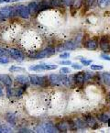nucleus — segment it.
Segmentation results:
<instances>
[{"label":"nucleus","mask_w":110,"mask_h":133,"mask_svg":"<svg viewBox=\"0 0 110 133\" xmlns=\"http://www.w3.org/2000/svg\"><path fill=\"white\" fill-rule=\"evenodd\" d=\"M30 82L34 85L41 86V87H48L50 85V80L47 76H39L36 75H29Z\"/></svg>","instance_id":"1"},{"label":"nucleus","mask_w":110,"mask_h":133,"mask_svg":"<svg viewBox=\"0 0 110 133\" xmlns=\"http://www.w3.org/2000/svg\"><path fill=\"white\" fill-rule=\"evenodd\" d=\"M56 53V49L52 47H48L46 49L42 50V51H39V52H36L35 54L31 55L32 59H36V60H40V59H44L46 57L51 56V55L55 54Z\"/></svg>","instance_id":"2"},{"label":"nucleus","mask_w":110,"mask_h":133,"mask_svg":"<svg viewBox=\"0 0 110 133\" xmlns=\"http://www.w3.org/2000/svg\"><path fill=\"white\" fill-rule=\"evenodd\" d=\"M0 15L6 19L8 18H11V17L16 16V8H15V6H4V8H0Z\"/></svg>","instance_id":"3"},{"label":"nucleus","mask_w":110,"mask_h":133,"mask_svg":"<svg viewBox=\"0 0 110 133\" xmlns=\"http://www.w3.org/2000/svg\"><path fill=\"white\" fill-rule=\"evenodd\" d=\"M58 68V65L51 64V63H40V64L33 65L30 67V71H48V70H55Z\"/></svg>","instance_id":"4"},{"label":"nucleus","mask_w":110,"mask_h":133,"mask_svg":"<svg viewBox=\"0 0 110 133\" xmlns=\"http://www.w3.org/2000/svg\"><path fill=\"white\" fill-rule=\"evenodd\" d=\"M37 132H49V133H54L58 132V129L56 126L52 125L51 123H45L42 125H39L37 128Z\"/></svg>","instance_id":"5"},{"label":"nucleus","mask_w":110,"mask_h":133,"mask_svg":"<svg viewBox=\"0 0 110 133\" xmlns=\"http://www.w3.org/2000/svg\"><path fill=\"white\" fill-rule=\"evenodd\" d=\"M82 45L90 51H95L98 47V38L95 37L93 39H87L86 41L82 42Z\"/></svg>","instance_id":"6"},{"label":"nucleus","mask_w":110,"mask_h":133,"mask_svg":"<svg viewBox=\"0 0 110 133\" xmlns=\"http://www.w3.org/2000/svg\"><path fill=\"white\" fill-rule=\"evenodd\" d=\"M63 77L64 75L61 74V75H57V74H52L49 76L50 83L53 85H63Z\"/></svg>","instance_id":"7"},{"label":"nucleus","mask_w":110,"mask_h":133,"mask_svg":"<svg viewBox=\"0 0 110 133\" xmlns=\"http://www.w3.org/2000/svg\"><path fill=\"white\" fill-rule=\"evenodd\" d=\"M100 49L104 52H110V37L108 36H102L99 41Z\"/></svg>","instance_id":"8"},{"label":"nucleus","mask_w":110,"mask_h":133,"mask_svg":"<svg viewBox=\"0 0 110 133\" xmlns=\"http://www.w3.org/2000/svg\"><path fill=\"white\" fill-rule=\"evenodd\" d=\"M16 8V13L17 15H19L20 18H29L30 17V11L28 6H24V5H19V6H15Z\"/></svg>","instance_id":"9"},{"label":"nucleus","mask_w":110,"mask_h":133,"mask_svg":"<svg viewBox=\"0 0 110 133\" xmlns=\"http://www.w3.org/2000/svg\"><path fill=\"white\" fill-rule=\"evenodd\" d=\"M8 54L10 55V56L12 57V58L14 59V60H16V61L18 62H22L24 60V55L23 53L21 52L20 51H18V50L17 49H9L8 51Z\"/></svg>","instance_id":"10"},{"label":"nucleus","mask_w":110,"mask_h":133,"mask_svg":"<svg viewBox=\"0 0 110 133\" xmlns=\"http://www.w3.org/2000/svg\"><path fill=\"white\" fill-rule=\"evenodd\" d=\"M84 0H72L71 4H70V11H71L72 15L74 16L75 13L77 12V10L80 9L81 6L82 5Z\"/></svg>","instance_id":"11"},{"label":"nucleus","mask_w":110,"mask_h":133,"mask_svg":"<svg viewBox=\"0 0 110 133\" xmlns=\"http://www.w3.org/2000/svg\"><path fill=\"white\" fill-rule=\"evenodd\" d=\"M78 46V44H77L75 41H67V42H65L64 44H63V46H60L59 48H57L56 49V51H63V50H74L75 48Z\"/></svg>","instance_id":"12"},{"label":"nucleus","mask_w":110,"mask_h":133,"mask_svg":"<svg viewBox=\"0 0 110 133\" xmlns=\"http://www.w3.org/2000/svg\"><path fill=\"white\" fill-rule=\"evenodd\" d=\"M73 82L77 85H82L85 83V72H77L73 75Z\"/></svg>","instance_id":"13"},{"label":"nucleus","mask_w":110,"mask_h":133,"mask_svg":"<svg viewBox=\"0 0 110 133\" xmlns=\"http://www.w3.org/2000/svg\"><path fill=\"white\" fill-rule=\"evenodd\" d=\"M85 121L87 124V127H91L93 129H95L98 128V124L96 122L95 118L93 117L91 115H85Z\"/></svg>","instance_id":"14"},{"label":"nucleus","mask_w":110,"mask_h":133,"mask_svg":"<svg viewBox=\"0 0 110 133\" xmlns=\"http://www.w3.org/2000/svg\"><path fill=\"white\" fill-rule=\"evenodd\" d=\"M50 6H51V0H40L38 4V11L39 13L40 11L50 8Z\"/></svg>","instance_id":"15"},{"label":"nucleus","mask_w":110,"mask_h":133,"mask_svg":"<svg viewBox=\"0 0 110 133\" xmlns=\"http://www.w3.org/2000/svg\"><path fill=\"white\" fill-rule=\"evenodd\" d=\"M28 8L30 11V15H31V16H36L39 13V11H38V3L36 1L30 2L28 5Z\"/></svg>","instance_id":"16"},{"label":"nucleus","mask_w":110,"mask_h":133,"mask_svg":"<svg viewBox=\"0 0 110 133\" xmlns=\"http://www.w3.org/2000/svg\"><path fill=\"white\" fill-rule=\"evenodd\" d=\"M0 82H2L6 87L8 86H11L12 84H13L11 77L8 75H0Z\"/></svg>","instance_id":"17"},{"label":"nucleus","mask_w":110,"mask_h":133,"mask_svg":"<svg viewBox=\"0 0 110 133\" xmlns=\"http://www.w3.org/2000/svg\"><path fill=\"white\" fill-rule=\"evenodd\" d=\"M94 1H95V0H84V2H82V4H84V10H82V14H85L87 10H89L91 8H92L93 5H94Z\"/></svg>","instance_id":"18"},{"label":"nucleus","mask_w":110,"mask_h":133,"mask_svg":"<svg viewBox=\"0 0 110 133\" xmlns=\"http://www.w3.org/2000/svg\"><path fill=\"white\" fill-rule=\"evenodd\" d=\"M56 128H57L58 131H61V132H67V130L69 129V126L67 122H60L56 125Z\"/></svg>","instance_id":"19"},{"label":"nucleus","mask_w":110,"mask_h":133,"mask_svg":"<svg viewBox=\"0 0 110 133\" xmlns=\"http://www.w3.org/2000/svg\"><path fill=\"white\" fill-rule=\"evenodd\" d=\"M16 81L21 84H28L30 83V78H29V76H26V75H18V76L16 77Z\"/></svg>","instance_id":"20"},{"label":"nucleus","mask_w":110,"mask_h":133,"mask_svg":"<svg viewBox=\"0 0 110 133\" xmlns=\"http://www.w3.org/2000/svg\"><path fill=\"white\" fill-rule=\"evenodd\" d=\"M6 121L8 122L9 124H11V125H16V116L14 115L13 113H8L6 115Z\"/></svg>","instance_id":"21"},{"label":"nucleus","mask_w":110,"mask_h":133,"mask_svg":"<svg viewBox=\"0 0 110 133\" xmlns=\"http://www.w3.org/2000/svg\"><path fill=\"white\" fill-rule=\"evenodd\" d=\"M74 122H75V125H76L77 129H85V128H87V124L85 123V120H82V119H80V118H78V119L75 120Z\"/></svg>","instance_id":"22"},{"label":"nucleus","mask_w":110,"mask_h":133,"mask_svg":"<svg viewBox=\"0 0 110 133\" xmlns=\"http://www.w3.org/2000/svg\"><path fill=\"white\" fill-rule=\"evenodd\" d=\"M97 118L99 121L104 122V123H110V117H108L106 114H100L97 116Z\"/></svg>","instance_id":"23"},{"label":"nucleus","mask_w":110,"mask_h":133,"mask_svg":"<svg viewBox=\"0 0 110 133\" xmlns=\"http://www.w3.org/2000/svg\"><path fill=\"white\" fill-rule=\"evenodd\" d=\"M102 80L106 85L110 86V74L109 72H104L102 75Z\"/></svg>","instance_id":"24"},{"label":"nucleus","mask_w":110,"mask_h":133,"mask_svg":"<svg viewBox=\"0 0 110 133\" xmlns=\"http://www.w3.org/2000/svg\"><path fill=\"white\" fill-rule=\"evenodd\" d=\"M26 71V69L22 68V67L19 66H16V65H13L9 68V72H24Z\"/></svg>","instance_id":"25"},{"label":"nucleus","mask_w":110,"mask_h":133,"mask_svg":"<svg viewBox=\"0 0 110 133\" xmlns=\"http://www.w3.org/2000/svg\"><path fill=\"white\" fill-rule=\"evenodd\" d=\"M63 5V0H51V6L53 8H61Z\"/></svg>","instance_id":"26"},{"label":"nucleus","mask_w":110,"mask_h":133,"mask_svg":"<svg viewBox=\"0 0 110 133\" xmlns=\"http://www.w3.org/2000/svg\"><path fill=\"white\" fill-rule=\"evenodd\" d=\"M110 4V0H98V6L100 8H105Z\"/></svg>","instance_id":"27"},{"label":"nucleus","mask_w":110,"mask_h":133,"mask_svg":"<svg viewBox=\"0 0 110 133\" xmlns=\"http://www.w3.org/2000/svg\"><path fill=\"white\" fill-rule=\"evenodd\" d=\"M67 123H68L69 129H71V130H76V129H77L76 125H75V122L74 121H73V120H69Z\"/></svg>","instance_id":"28"},{"label":"nucleus","mask_w":110,"mask_h":133,"mask_svg":"<svg viewBox=\"0 0 110 133\" xmlns=\"http://www.w3.org/2000/svg\"><path fill=\"white\" fill-rule=\"evenodd\" d=\"M12 129H9V128L6 127V126H0V133H9L11 132Z\"/></svg>","instance_id":"29"},{"label":"nucleus","mask_w":110,"mask_h":133,"mask_svg":"<svg viewBox=\"0 0 110 133\" xmlns=\"http://www.w3.org/2000/svg\"><path fill=\"white\" fill-rule=\"evenodd\" d=\"M9 63V60L8 58L6 56V55H2V56H0V63H2V64H6V63Z\"/></svg>","instance_id":"30"},{"label":"nucleus","mask_w":110,"mask_h":133,"mask_svg":"<svg viewBox=\"0 0 110 133\" xmlns=\"http://www.w3.org/2000/svg\"><path fill=\"white\" fill-rule=\"evenodd\" d=\"M6 95H8V97L10 98L11 96H13L14 95V90L11 88V86H8L6 87Z\"/></svg>","instance_id":"31"},{"label":"nucleus","mask_w":110,"mask_h":133,"mask_svg":"<svg viewBox=\"0 0 110 133\" xmlns=\"http://www.w3.org/2000/svg\"><path fill=\"white\" fill-rule=\"evenodd\" d=\"M91 69H92L93 71H99V70H103V65H99V64H92L90 65Z\"/></svg>","instance_id":"32"},{"label":"nucleus","mask_w":110,"mask_h":133,"mask_svg":"<svg viewBox=\"0 0 110 133\" xmlns=\"http://www.w3.org/2000/svg\"><path fill=\"white\" fill-rule=\"evenodd\" d=\"M93 74L90 72H85V82H86V81H89L90 79L93 78Z\"/></svg>","instance_id":"33"},{"label":"nucleus","mask_w":110,"mask_h":133,"mask_svg":"<svg viewBox=\"0 0 110 133\" xmlns=\"http://www.w3.org/2000/svg\"><path fill=\"white\" fill-rule=\"evenodd\" d=\"M80 61H81V63H82V64L85 65V66L90 65L91 63H92V62H93V61H91V60H85V59H84V58L80 59Z\"/></svg>","instance_id":"34"},{"label":"nucleus","mask_w":110,"mask_h":133,"mask_svg":"<svg viewBox=\"0 0 110 133\" xmlns=\"http://www.w3.org/2000/svg\"><path fill=\"white\" fill-rule=\"evenodd\" d=\"M60 72H61V74H63V75H67V74H70V72H71V70H70L68 67H63V68H61Z\"/></svg>","instance_id":"35"},{"label":"nucleus","mask_w":110,"mask_h":133,"mask_svg":"<svg viewBox=\"0 0 110 133\" xmlns=\"http://www.w3.org/2000/svg\"><path fill=\"white\" fill-rule=\"evenodd\" d=\"M72 67L75 70H82V65L80 64V63H72Z\"/></svg>","instance_id":"36"},{"label":"nucleus","mask_w":110,"mask_h":133,"mask_svg":"<svg viewBox=\"0 0 110 133\" xmlns=\"http://www.w3.org/2000/svg\"><path fill=\"white\" fill-rule=\"evenodd\" d=\"M69 57H70V53L69 52H63L60 55V58L61 59H67V58H69Z\"/></svg>","instance_id":"37"},{"label":"nucleus","mask_w":110,"mask_h":133,"mask_svg":"<svg viewBox=\"0 0 110 133\" xmlns=\"http://www.w3.org/2000/svg\"><path fill=\"white\" fill-rule=\"evenodd\" d=\"M18 132H20V133H25V132L30 133V132H33V131H31L30 129H20L19 130H18Z\"/></svg>","instance_id":"38"},{"label":"nucleus","mask_w":110,"mask_h":133,"mask_svg":"<svg viewBox=\"0 0 110 133\" xmlns=\"http://www.w3.org/2000/svg\"><path fill=\"white\" fill-rule=\"evenodd\" d=\"M59 63H60V64H61V65H70V64H72V63L70 61H61V62H59Z\"/></svg>","instance_id":"39"},{"label":"nucleus","mask_w":110,"mask_h":133,"mask_svg":"<svg viewBox=\"0 0 110 133\" xmlns=\"http://www.w3.org/2000/svg\"><path fill=\"white\" fill-rule=\"evenodd\" d=\"M101 58L103 59V60H106V61H110V56H108V55L106 54H101Z\"/></svg>","instance_id":"40"},{"label":"nucleus","mask_w":110,"mask_h":133,"mask_svg":"<svg viewBox=\"0 0 110 133\" xmlns=\"http://www.w3.org/2000/svg\"><path fill=\"white\" fill-rule=\"evenodd\" d=\"M6 52H8V51H5L4 49H2V48L0 47V56H2V55H6Z\"/></svg>","instance_id":"41"},{"label":"nucleus","mask_w":110,"mask_h":133,"mask_svg":"<svg viewBox=\"0 0 110 133\" xmlns=\"http://www.w3.org/2000/svg\"><path fill=\"white\" fill-rule=\"evenodd\" d=\"M71 1H72V0H63L64 5H66V6H70V4H71Z\"/></svg>","instance_id":"42"},{"label":"nucleus","mask_w":110,"mask_h":133,"mask_svg":"<svg viewBox=\"0 0 110 133\" xmlns=\"http://www.w3.org/2000/svg\"><path fill=\"white\" fill-rule=\"evenodd\" d=\"M106 102H107V103H110V92L108 93L107 95H106Z\"/></svg>","instance_id":"43"},{"label":"nucleus","mask_w":110,"mask_h":133,"mask_svg":"<svg viewBox=\"0 0 110 133\" xmlns=\"http://www.w3.org/2000/svg\"><path fill=\"white\" fill-rule=\"evenodd\" d=\"M11 0H0V4H3V3H10Z\"/></svg>","instance_id":"44"},{"label":"nucleus","mask_w":110,"mask_h":133,"mask_svg":"<svg viewBox=\"0 0 110 133\" xmlns=\"http://www.w3.org/2000/svg\"><path fill=\"white\" fill-rule=\"evenodd\" d=\"M5 20H6V18H4L1 15H0V22H4Z\"/></svg>","instance_id":"45"},{"label":"nucleus","mask_w":110,"mask_h":133,"mask_svg":"<svg viewBox=\"0 0 110 133\" xmlns=\"http://www.w3.org/2000/svg\"><path fill=\"white\" fill-rule=\"evenodd\" d=\"M3 95H4V93H3V90H2V87L0 86V96H2Z\"/></svg>","instance_id":"46"},{"label":"nucleus","mask_w":110,"mask_h":133,"mask_svg":"<svg viewBox=\"0 0 110 133\" xmlns=\"http://www.w3.org/2000/svg\"><path fill=\"white\" fill-rule=\"evenodd\" d=\"M17 1H19V0H11V2H17Z\"/></svg>","instance_id":"47"}]
</instances>
